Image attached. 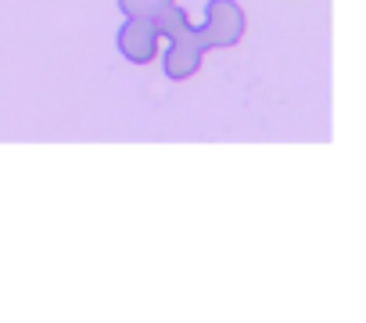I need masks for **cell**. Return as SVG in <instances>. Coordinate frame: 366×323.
<instances>
[{"mask_svg": "<svg viewBox=\"0 0 366 323\" xmlns=\"http://www.w3.org/2000/svg\"><path fill=\"white\" fill-rule=\"evenodd\" d=\"M202 51H227L237 47L244 36V11L237 0H209L202 26H194Z\"/></svg>", "mask_w": 366, "mask_h": 323, "instance_id": "cell-1", "label": "cell"}, {"mask_svg": "<svg viewBox=\"0 0 366 323\" xmlns=\"http://www.w3.org/2000/svg\"><path fill=\"white\" fill-rule=\"evenodd\" d=\"M202 61H205V51H202V44L194 36V26H187V29H179L176 36H169V47L162 54V72H165V79L183 83V79L198 76Z\"/></svg>", "mask_w": 366, "mask_h": 323, "instance_id": "cell-2", "label": "cell"}, {"mask_svg": "<svg viewBox=\"0 0 366 323\" xmlns=\"http://www.w3.org/2000/svg\"><path fill=\"white\" fill-rule=\"evenodd\" d=\"M162 36L154 33L151 19H122L119 33H115V51L129 61V65H147L158 54Z\"/></svg>", "mask_w": 366, "mask_h": 323, "instance_id": "cell-3", "label": "cell"}, {"mask_svg": "<svg viewBox=\"0 0 366 323\" xmlns=\"http://www.w3.org/2000/svg\"><path fill=\"white\" fill-rule=\"evenodd\" d=\"M151 26H154V33H158L162 40H169V36H176L179 29H187L191 19H187V11H183V8H176V0H172V4H165V8H158V11L151 15Z\"/></svg>", "mask_w": 366, "mask_h": 323, "instance_id": "cell-4", "label": "cell"}, {"mask_svg": "<svg viewBox=\"0 0 366 323\" xmlns=\"http://www.w3.org/2000/svg\"><path fill=\"white\" fill-rule=\"evenodd\" d=\"M172 4V0H115V8L126 15V19H151L158 8Z\"/></svg>", "mask_w": 366, "mask_h": 323, "instance_id": "cell-5", "label": "cell"}]
</instances>
